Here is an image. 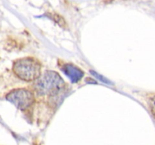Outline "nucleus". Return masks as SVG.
Here are the masks:
<instances>
[{"label": "nucleus", "mask_w": 155, "mask_h": 145, "mask_svg": "<svg viewBox=\"0 0 155 145\" xmlns=\"http://www.w3.org/2000/svg\"><path fill=\"white\" fill-rule=\"evenodd\" d=\"M13 70L17 76L24 81H33L41 75V64L32 57L19 59L14 63Z\"/></svg>", "instance_id": "f257e3e1"}, {"label": "nucleus", "mask_w": 155, "mask_h": 145, "mask_svg": "<svg viewBox=\"0 0 155 145\" xmlns=\"http://www.w3.org/2000/svg\"><path fill=\"white\" fill-rule=\"evenodd\" d=\"M61 77L54 71H47L38 78L36 89L39 95H54L63 87Z\"/></svg>", "instance_id": "f03ea898"}, {"label": "nucleus", "mask_w": 155, "mask_h": 145, "mask_svg": "<svg viewBox=\"0 0 155 145\" xmlns=\"http://www.w3.org/2000/svg\"><path fill=\"white\" fill-rule=\"evenodd\" d=\"M6 99L15 104L18 108L24 110L30 107L34 102V95L27 89H19L9 92Z\"/></svg>", "instance_id": "7ed1b4c3"}, {"label": "nucleus", "mask_w": 155, "mask_h": 145, "mask_svg": "<svg viewBox=\"0 0 155 145\" xmlns=\"http://www.w3.org/2000/svg\"><path fill=\"white\" fill-rule=\"evenodd\" d=\"M62 70L73 82H77L83 76V71L80 68L74 66V64H71V63L65 64L62 68Z\"/></svg>", "instance_id": "20e7f679"}, {"label": "nucleus", "mask_w": 155, "mask_h": 145, "mask_svg": "<svg viewBox=\"0 0 155 145\" xmlns=\"http://www.w3.org/2000/svg\"><path fill=\"white\" fill-rule=\"evenodd\" d=\"M92 73L93 74V75L95 76H96L98 77V78H99V79H100V80H102V81H103V82H108V81H107V80L104 79L103 78L102 76H101V77L100 76L98 75V74H97L96 72H93V71H92Z\"/></svg>", "instance_id": "39448f33"}]
</instances>
